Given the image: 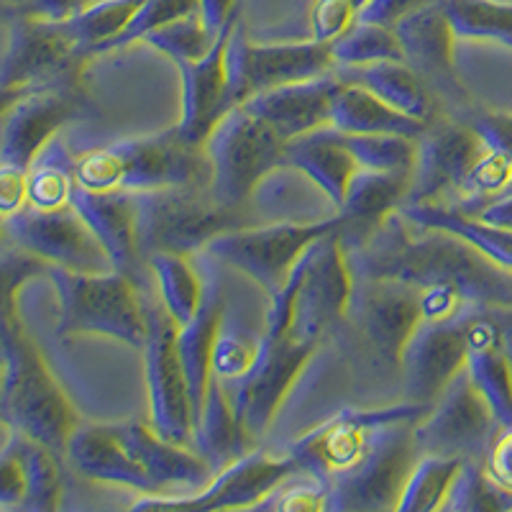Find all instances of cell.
Listing matches in <instances>:
<instances>
[{
  "instance_id": "23",
  "label": "cell",
  "mask_w": 512,
  "mask_h": 512,
  "mask_svg": "<svg viewBox=\"0 0 512 512\" xmlns=\"http://www.w3.org/2000/svg\"><path fill=\"white\" fill-rule=\"evenodd\" d=\"M70 205L95 233L113 269L126 274L128 280H134L141 290H146L152 272L136 244L134 195L131 192H95L75 185Z\"/></svg>"
},
{
  "instance_id": "61",
  "label": "cell",
  "mask_w": 512,
  "mask_h": 512,
  "mask_svg": "<svg viewBox=\"0 0 512 512\" xmlns=\"http://www.w3.org/2000/svg\"><path fill=\"white\" fill-rule=\"evenodd\" d=\"M505 192H512V185H510V187H507V190H505Z\"/></svg>"
},
{
  "instance_id": "24",
  "label": "cell",
  "mask_w": 512,
  "mask_h": 512,
  "mask_svg": "<svg viewBox=\"0 0 512 512\" xmlns=\"http://www.w3.org/2000/svg\"><path fill=\"white\" fill-rule=\"evenodd\" d=\"M395 34L400 39L402 59L428 82V88L438 98H451L459 103L464 90L454 75V31L443 13L441 0L418 8L395 24Z\"/></svg>"
},
{
  "instance_id": "43",
  "label": "cell",
  "mask_w": 512,
  "mask_h": 512,
  "mask_svg": "<svg viewBox=\"0 0 512 512\" xmlns=\"http://www.w3.org/2000/svg\"><path fill=\"white\" fill-rule=\"evenodd\" d=\"M49 264L29 251L11 246L0 254V344L21 326L16 313L18 290L39 274H49Z\"/></svg>"
},
{
  "instance_id": "39",
  "label": "cell",
  "mask_w": 512,
  "mask_h": 512,
  "mask_svg": "<svg viewBox=\"0 0 512 512\" xmlns=\"http://www.w3.org/2000/svg\"><path fill=\"white\" fill-rule=\"evenodd\" d=\"M16 446L26 474V500L24 510L49 512L57 510L62 500V466L59 454L52 448L41 446L31 438L16 433Z\"/></svg>"
},
{
  "instance_id": "49",
  "label": "cell",
  "mask_w": 512,
  "mask_h": 512,
  "mask_svg": "<svg viewBox=\"0 0 512 512\" xmlns=\"http://www.w3.org/2000/svg\"><path fill=\"white\" fill-rule=\"evenodd\" d=\"M26 500V474L24 461L18 454L16 433L8 448L0 451V507H24Z\"/></svg>"
},
{
  "instance_id": "42",
  "label": "cell",
  "mask_w": 512,
  "mask_h": 512,
  "mask_svg": "<svg viewBox=\"0 0 512 512\" xmlns=\"http://www.w3.org/2000/svg\"><path fill=\"white\" fill-rule=\"evenodd\" d=\"M331 54L336 67H361V64L402 59V47L392 26L369 24L356 18V24L341 39L333 41Z\"/></svg>"
},
{
  "instance_id": "40",
  "label": "cell",
  "mask_w": 512,
  "mask_h": 512,
  "mask_svg": "<svg viewBox=\"0 0 512 512\" xmlns=\"http://www.w3.org/2000/svg\"><path fill=\"white\" fill-rule=\"evenodd\" d=\"M264 331L256 336L249 328H244L239 320L228 318L223 310L221 328H218L213 356H210V374L223 384L239 382L251 367H254L259 349H262Z\"/></svg>"
},
{
  "instance_id": "44",
  "label": "cell",
  "mask_w": 512,
  "mask_h": 512,
  "mask_svg": "<svg viewBox=\"0 0 512 512\" xmlns=\"http://www.w3.org/2000/svg\"><path fill=\"white\" fill-rule=\"evenodd\" d=\"M512 507V495L497 487L489 474L484 472V464L477 459H464L459 474L454 477L448 495L443 500L441 510H502Z\"/></svg>"
},
{
  "instance_id": "18",
  "label": "cell",
  "mask_w": 512,
  "mask_h": 512,
  "mask_svg": "<svg viewBox=\"0 0 512 512\" xmlns=\"http://www.w3.org/2000/svg\"><path fill=\"white\" fill-rule=\"evenodd\" d=\"M344 323L384 367L400 369V354L420 323V290L392 280H354Z\"/></svg>"
},
{
  "instance_id": "55",
  "label": "cell",
  "mask_w": 512,
  "mask_h": 512,
  "mask_svg": "<svg viewBox=\"0 0 512 512\" xmlns=\"http://www.w3.org/2000/svg\"><path fill=\"white\" fill-rule=\"evenodd\" d=\"M200 16L213 34L228 24V18L239 13V0H198Z\"/></svg>"
},
{
  "instance_id": "3",
  "label": "cell",
  "mask_w": 512,
  "mask_h": 512,
  "mask_svg": "<svg viewBox=\"0 0 512 512\" xmlns=\"http://www.w3.org/2000/svg\"><path fill=\"white\" fill-rule=\"evenodd\" d=\"M0 418L16 433L52 448L59 456H64L67 441L80 423L24 328L3 341Z\"/></svg>"
},
{
  "instance_id": "22",
  "label": "cell",
  "mask_w": 512,
  "mask_h": 512,
  "mask_svg": "<svg viewBox=\"0 0 512 512\" xmlns=\"http://www.w3.org/2000/svg\"><path fill=\"white\" fill-rule=\"evenodd\" d=\"M236 24H239V13L228 18V24L218 31L216 41H213V47H210V52L205 57L175 62L182 80V111L177 131L190 144H205L213 126L228 111L226 49Z\"/></svg>"
},
{
  "instance_id": "53",
  "label": "cell",
  "mask_w": 512,
  "mask_h": 512,
  "mask_svg": "<svg viewBox=\"0 0 512 512\" xmlns=\"http://www.w3.org/2000/svg\"><path fill=\"white\" fill-rule=\"evenodd\" d=\"M433 0H369L367 6L359 11V21H369V24L392 26L400 24L402 18L415 13L418 8L428 6Z\"/></svg>"
},
{
  "instance_id": "32",
  "label": "cell",
  "mask_w": 512,
  "mask_h": 512,
  "mask_svg": "<svg viewBox=\"0 0 512 512\" xmlns=\"http://www.w3.org/2000/svg\"><path fill=\"white\" fill-rule=\"evenodd\" d=\"M251 438L241 428L239 418L233 413L231 397L226 392V384L210 377L208 390H205L203 408L192 423L190 446L213 466V472H221L223 466L251 451Z\"/></svg>"
},
{
  "instance_id": "38",
  "label": "cell",
  "mask_w": 512,
  "mask_h": 512,
  "mask_svg": "<svg viewBox=\"0 0 512 512\" xmlns=\"http://www.w3.org/2000/svg\"><path fill=\"white\" fill-rule=\"evenodd\" d=\"M464 459L456 456H433L420 454L415 461L408 482L402 487V495L397 500L395 510L400 512H431L441 510L443 500L448 495V487L459 474Z\"/></svg>"
},
{
  "instance_id": "26",
  "label": "cell",
  "mask_w": 512,
  "mask_h": 512,
  "mask_svg": "<svg viewBox=\"0 0 512 512\" xmlns=\"http://www.w3.org/2000/svg\"><path fill=\"white\" fill-rule=\"evenodd\" d=\"M113 428L128 454L149 474L157 492H167V487H185L187 492H198L216 474L195 448L167 441L152 425L121 423Z\"/></svg>"
},
{
  "instance_id": "5",
  "label": "cell",
  "mask_w": 512,
  "mask_h": 512,
  "mask_svg": "<svg viewBox=\"0 0 512 512\" xmlns=\"http://www.w3.org/2000/svg\"><path fill=\"white\" fill-rule=\"evenodd\" d=\"M131 195L136 244L144 262L152 254L190 256L205 249V244L218 233L246 226L241 208L218 203L210 195V187L175 185Z\"/></svg>"
},
{
  "instance_id": "37",
  "label": "cell",
  "mask_w": 512,
  "mask_h": 512,
  "mask_svg": "<svg viewBox=\"0 0 512 512\" xmlns=\"http://www.w3.org/2000/svg\"><path fill=\"white\" fill-rule=\"evenodd\" d=\"M456 39H495L512 47V3L505 0H441Z\"/></svg>"
},
{
  "instance_id": "27",
  "label": "cell",
  "mask_w": 512,
  "mask_h": 512,
  "mask_svg": "<svg viewBox=\"0 0 512 512\" xmlns=\"http://www.w3.org/2000/svg\"><path fill=\"white\" fill-rule=\"evenodd\" d=\"M410 190V175L405 172H372L356 169L346 187V198L336 210L338 233L346 249L364 244V241L405 203Z\"/></svg>"
},
{
  "instance_id": "19",
  "label": "cell",
  "mask_w": 512,
  "mask_h": 512,
  "mask_svg": "<svg viewBox=\"0 0 512 512\" xmlns=\"http://www.w3.org/2000/svg\"><path fill=\"white\" fill-rule=\"evenodd\" d=\"M75 82L18 93L0 116V164L26 169L64 123L85 113Z\"/></svg>"
},
{
  "instance_id": "36",
  "label": "cell",
  "mask_w": 512,
  "mask_h": 512,
  "mask_svg": "<svg viewBox=\"0 0 512 512\" xmlns=\"http://www.w3.org/2000/svg\"><path fill=\"white\" fill-rule=\"evenodd\" d=\"M141 0H95L85 11L67 18L64 24L70 29L72 39L85 57L103 54L113 44L118 34L126 29Z\"/></svg>"
},
{
  "instance_id": "48",
  "label": "cell",
  "mask_w": 512,
  "mask_h": 512,
  "mask_svg": "<svg viewBox=\"0 0 512 512\" xmlns=\"http://www.w3.org/2000/svg\"><path fill=\"white\" fill-rule=\"evenodd\" d=\"M359 18L354 0H315L310 13V39L320 44H333L346 34Z\"/></svg>"
},
{
  "instance_id": "2",
  "label": "cell",
  "mask_w": 512,
  "mask_h": 512,
  "mask_svg": "<svg viewBox=\"0 0 512 512\" xmlns=\"http://www.w3.org/2000/svg\"><path fill=\"white\" fill-rule=\"evenodd\" d=\"M213 167L203 144H190L169 128L152 136L123 139L90 149L75 159V180L95 192H146L159 187H210Z\"/></svg>"
},
{
  "instance_id": "21",
  "label": "cell",
  "mask_w": 512,
  "mask_h": 512,
  "mask_svg": "<svg viewBox=\"0 0 512 512\" xmlns=\"http://www.w3.org/2000/svg\"><path fill=\"white\" fill-rule=\"evenodd\" d=\"M466 310L448 320H420L415 326L413 336L408 338L400 354L405 402L433 405L451 379L466 367Z\"/></svg>"
},
{
  "instance_id": "59",
  "label": "cell",
  "mask_w": 512,
  "mask_h": 512,
  "mask_svg": "<svg viewBox=\"0 0 512 512\" xmlns=\"http://www.w3.org/2000/svg\"><path fill=\"white\" fill-rule=\"evenodd\" d=\"M354 3H356V8H359V11H361V8H364V6H367V3H369V0H354Z\"/></svg>"
},
{
  "instance_id": "56",
  "label": "cell",
  "mask_w": 512,
  "mask_h": 512,
  "mask_svg": "<svg viewBox=\"0 0 512 512\" xmlns=\"http://www.w3.org/2000/svg\"><path fill=\"white\" fill-rule=\"evenodd\" d=\"M489 313H492L497 328H500L502 349H505L507 359L512 364V305H489Z\"/></svg>"
},
{
  "instance_id": "46",
  "label": "cell",
  "mask_w": 512,
  "mask_h": 512,
  "mask_svg": "<svg viewBox=\"0 0 512 512\" xmlns=\"http://www.w3.org/2000/svg\"><path fill=\"white\" fill-rule=\"evenodd\" d=\"M198 11H200L198 0H141V6L136 8V13L131 16L126 29L113 39L108 52H113V49H126L128 44L144 41L146 34H152V31L172 24V21H177V18L190 16V13H198Z\"/></svg>"
},
{
  "instance_id": "35",
  "label": "cell",
  "mask_w": 512,
  "mask_h": 512,
  "mask_svg": "<svg viewBox=\"0 0 512 512\" xmlns=\"http://www.w3.org/2000/svg\"><path fill=\"white\" fill-rule=\"evenodd\" d=\"M152 280L157 285L159 300L167 313L175 318L177 326L187 323L198 313L203 300V280L190 267L187 256L180 254H152L146 259Z\"/></svg>"
},
{
  "instance_id": "11",
  "label": "cell",
  "mask_w": 512,
  "mask_h": 512,
  "mask_svg": "<svg viewBox=\"0 0 512 512\" xmlns=\"http://www.w3.org/2000/svg\"><path fill=\"white\" fill-rule=\"evenodd\" d=\"M415 423L382 425L369 454L349 474L328 484L326 510H395L420 451Z\"/></svg>"
},
{
  "instance_id": "12",
  "label": "cell",
  "mask_w": 512,
  "mask_h": 512,
  "mask_svg": "<svg viewBox=\"0 0 512 512\" xmlns=\"http://www.w3.org/2000/svg\"><path fill=\"white\" fill-rule=\"evenodd\" d=\"M149 333L144 344L146 390H149V418L152 428L167 441L190 446L192 441V400L185 369L177 354V323L162 300L146 297Z\"/></svg>"
},
{
  "instance_id": "29",
  "label": "cell",
  "mask_w": 512,
  "mask_h": 512,
  "mask_svg": "<svg viewBox=\"0 0 512 512\" xmlns=\"http://www.w3.org/2000/svg\"><path fill=\"white\" fill-rule=\"evenodd\" d=\"M336 72L341 80L367 88L402 116L423 123L438 118V95L405 59H387V62L361 64V67H336Z\"/></svg>"
},
{
  "instance_id": "30",
  "label": "cell",
  "mask_w": 512,
  "mask_h": 512,
  "mask_svg": "<svg viewBox=\"0 0 512 512\" xmlns=\"http://www.w3.org/2000/svg\"><path fill=\"white\" fill-rule=\"evenodd\" d=\"M282 164L303 172L326 195L328 203L333 205V213L344 203L346 187H349L351 177L359 169L356 159L341 144L333 126L318 128L313 134L287 141L285 162Z\"/></svg>"
},
{
  "instance_id": "16",
  "label": "cell",
  "mask_w": 512,
  "mask_h": 512,
  "mask_svg": "<svg viewBox=\"0 0 512 512\" xmlns=\"http://www.w3.org/2000/svg\"><path fill=\"white\" fill-rule=\"evenodd\" d=\"M315 349H318V344L295 338L292 333L277 338L264 336L254 367L239 382L226 384L233 390L228 395L233 413H236L241 428L251 441L267 433L274 415L285 402L287 392L292 390V384L297 382V377L308 367V361L313 359Z\"/></svg>"
},
{
  "instance_id": "51",
  "label": "cell",
  "mask_w": 512,
  "mask_h": 512,
  "mask_svg": "<svg viewBox=\"0 0 512 512\" xmlns=\"http://www.w3.org/2000/svg\"><path fill=\"white\" fill-rule=\"evenodd\" d=\"M482 464L489 479L512 495V425H507L500 436L492 438Z\"/></svg>"
},
{
  "instance_id": "15",
  "label": "cell",
  "mask_w": 512,
  "mask_h": 512,
  "mask_svg": "<svg viewBox=\"0 0 512 512\" xmlns=\"http://www.w3.org/2000/svg\"><path fill=\"white\" fill-rule=\"evenodd\" d=\"M85 59L64 21L29 16L18 18L0 57V90L24 93L49 85L75 82Z\"/></svg>"
},
{
  "instance_id": "7",
  "label": "cell",
  "mask_w": 512,
  "mask_h": 512,
  "mask_svg": "<svg viewBox=\"0 0 512 512\" xmlns=\"http://www.w3.org/2000/svg\"><path fill=\"white\" fill-rule=\"evenodd\" d=\"M338 226V218L323 221H280L267 226H239L223 231L205 244V254L246 277L274 295L290 277L297 259L318 236Z\"/></svg>"
},
{
  "instance_id": "47",
  "label": "cell",
  "mask_w": 512,
  "mask_h": 512,
  "mask_svg": "<svg viewBox=\"0 0 512 512\" xmlns=\"http://www.w3.org/2000/svg\"><path fill=\"white\" fill-rule=\"evenodd\" d=\"M328 507V484L310 472H295L272 495L259 505V510L282 512H320Z\"/></svg>"
},
{
  "instance_id": "9",
  "label": "cell",
  "mask_w": 512,
  "mask_h": 512,
  "mask_svg": "<svg viewBox=\"0 0 512 512\" xmlns=\"http://www.w3.org/2000/svg\"><path fill=\"white\" fill-rule=\"evenodd\" d=\"M428 410L431 405H418V402L372 410H344L305 433L303 438H297L287 454L297 461L303 472L315 474L331 484L349 474L369 454L374 436L382 425L418 423Z\"/></svg>"
},
{
  "instance_id": "25",
  "label": "cell",
  "mask_w": 512,
  "mask_h": 512,
  "mask_svg": "<svg viewBox=\"0 0 512 512\" xmlns=\"http://www.w3.org/2000/svg\"><path fill=\"white\" fill-rule=\"evenodd\" d=\"M338 85H341V77L333 70L313 80L290 82V85L256 93L241 105L267 121L282 141H292L313 134L318 128L331 126V105Z\"/></svg>"
},
{
  "instance_id": "10",
  "label": "cell",
  "mask_w": 512,
  "mask_h": 512,
  "mask_svg": "<svg viewBox=\"0 0 512 512\" xmlns=\"http://www.w3.org/2000/svg\"><path fill=\"white\" fill-rule=\"evenodd\" d=\"M300 285L295 295L290 333L303 341L320 344L349 313L354 274L349 267L338 226L313 241L300 256Z\"/></svg>"
},
{
  "instance_id": "54",
  "label": "cell",
  "mask_w": 512,
  "mask_h": 512,
  "mask_svg": "<svg viewBox=\"0 0 512 512\" xmlns=\"http://www.w3.org/2000/svg\"><path fill=\"white\" fill-rule=\"evenodd\" d=\"M95 3V0H31L26 6L29 16L49 18V21H67V18L77 16L80 11Z\"/></svg>"
},
{
  "instance_id": "31",
  "label": "cell",
  "mask_w": 512,
  "mask_h": 512,
  "mask_svg": "<svg viewBox=\"0 0 512 512\" xmlns=\"http://www.w3.org/2000/svg\"><path fill=\"white\" fill-rule=\"evenodd\" d=\"M203 285V300H200L198 313L177 328V354H180L187 387H190L192 423L203 408L205 390H208V382L213 377L210 374V356H213V344H216L223 310H226L221 282L213 280L203 282Z\"/></svg>"
},
{
  "instance_id": "1",
  "label": "cell",
  "mask_w": 512,
  "mask_h": 512,
  "mask_svg": "<svg viewBox=\"0 0 512 512\" xmlns=\"http://www.w3.org/2000/svg\"><path fill=\"white\" fill-rule=\"evenodd\" d=\"M346 256L354 280H392L415 290L448 287L466 303L512 305V269L454 233L415 226L400 210L384 218L364 244L346 249Z\"/></svg>"
},
{
  "instance_id": "6",
  "label": "cell",
  "mask_w": 512,
  "mask_h": 512,
  "mask_svg": "<svg viewBox=\"0 0 512 512\" xmlns=\"http://www.w3.org/2000/svg\"><path fill=\"white\" fill-rule=\"evenodd\" d=\"M285 144L246 105L223 113L203 144L213 167L210 195L228 208H244L254 198L256 187L282 167Z\"/></svg>"
},
{
  "instance_id": "20",
  "label": "cell",
  "mask_w": 512,
  "mask_h": 512,
  "mask_svg": "<svg viewBox=\"0 0 512 512\" xmlns=\"http://www.w3.org/2000/svg\"><path fill=\"white\" fill-rule=\"evenodd\" d=\"M415 164L405 203H441L443 195L461 190L466 175L487 152L482 136L469 123L438 116L415 139Z\"/></svg>"
},
{
  "instance_id": "28",
  "label": "cell",
  "mask_w": 512,
  "mask_h": 512,
  "mask_svg": "<svg viewBox=\"0 0 512 512\" xmlns=\"http://www.w3.org/2000/svg\"><path fill=\"white\" fill-rule=\"evenodd\" d=\"M64 459L77 474L93 482L118 484V487L136 489L141 495L157 492L149 474L126 451L113 425L77 423L64 448Z\"/></svg>"
},
{
  "instance_id": "45",
  "label": "cell",
  "mask_w": 512,
  "mask_h": 512,
  "mask_svg": "<svg viewBox=\"0 0 512 512\" xmlns=\"http://www.w3.org/2000/svg\"><path fill=\"white\" fill-rule=\"evenodd\" d=\"M218 34L205 26L203 16L198 13H190V16H182L172 24L162 26V29L152 31V34L144 36V44H149L157 52L167 54L169 59L182 62V59H200L210 52L213 41Z\"/></svg>"
},
{
  "instance_id": "57",
  "label": "cell",
  "mask_w": 512,
  "mask_h": 512,
  "mask_svg": "<svg viewBox=\"0 0 512 512\" xmlns=\"http://www.w3.org/2000/svg\"><path fill=\"white\" fill-rule=\"evenodd\" d=\"M11 239H8V231H6V218H0V254L3 251L11 249Z\"/></svg>"
},
{
  "instance_id": "50",
  "label": "cell",
  "mask_w": 512,
  "mask_h": 512,
  "mask_svg": "<svg viewBox=\"0 0 512 512\" xmlns=\"http://www.w3.org/2000/svg\"><path fill=\"white\" fill-rule=\"evenodd\" d=\"M469 126L482 136L487 149L502 154L512 164V116H505V113H484V116H474L469 121Z\"/></svg>"
},
{
  "instance_id": "33",
  "label": "cell",
  "mask_w": 512,
  "mask_h": 512,
  "mask_svg": "<svg viewBox=\"0 0 512 512\" xmlns=\"http://www.w3.org/2000/svg\"><path fill=\"white\" fill-rule=\"evenodd\" d=\"M331 126L341 134H397L418 139L428 123L402 116L367 88L341 80L333 95Z\"/></svg>"
},
{
  "instance_id": "58",
  "label": "cell",
  "mask_w": 512,
  "mask_h": 512,
  "mask_svg": "<svg viewBox=\"0 0 512 512\" xmlns=\"http://www.w3.org/2000/svg\"><path fill=\"white\" fill-rule=\"evenodd\" d=\"M6 3H16V6H29V3H31V0H6Z\"/></svg>"
},
{
  "instance_id": "4",
  "label": "cell",
  "mask_w": 512,
  "mask_h": 512,
  "mask_svg": "<svg viewBox=\"0 0 512 512\" xmlns=\"http://www.w3.org/2000/svg\"><path fill=\"white\" fill-rule=\"evenodd\" d=\"M59 295L57 336L116 338L131 349H144L149 320H146V290L126 274L116 272H70L52 267L47 274Z\"/></svg>"
},
{
  "instance_id": "13",
  "label": "cell",
  "mask_w": 512,
  "mask_h": 512,
  "mask_svg": "<svg viewBox=\"0 0 512 512\" xmlns=\"http://www.w3.org/2000/svg\"><path fill=\"white\" fill-rule=\"evenodd\" d=\"M497 425L495 413L464 367L413 425V438L420 454L482 461Z\"/></svg>"
},
{
  "instance_id": "52",
  "label": "cell",
  "mask_w": 512,
  "mask_h": 512,
  "mask_svg": "<svg viewBox=\"0 0 512 512\" xmlns=\"http://www.w3.org/2000/svg\"><path fill=\"white\" fill-rule=\"evenodd\" d=\"M29 172L0 164V218H11L26 205Z\"/></svg>"
},
{
  "instance_id": "60",
  "label": "cell",
  "mask_w": 512,
  "mask_h": 512,
  "mask_svg": "<svg viewBox=\"0 0 512 512\" xmlns=\"http://www.w3.org/2000/svg\"><path fill=\"white\" fill-rule=\"evenodd\" d=\"M0 387H3V359H0Z\"/></svg>"
},
{
  "instance_id": "34",
  "label": "cell",
  "mask_w": 512,
  "mask_h": 512,
  "mask_svg": "<svg viewBox=\"0 0 512 512\" xmlns=\"http://www.w3.org/2000/svg\"><path fill=\"white\" fill-rule=\"evenodd\" d=\"M75 159L70 157L67 146L54 136L29 167V190L26 205L39 210H54L70 205L75 190Z\"/></svg>"
},
{
  "instance_id": "14",
  "label": "cell",
  "mask_w": 512,
  "mask_h": 512,
  "mask_svg": "<svg viewBox=\"0 0 512 512\" xmlns=\"http://www.w3.org/2000/svg\"><path fill=\"white\" fill-rule=\"evenodd\" d=\"M300 472L290 454L269 456L267 451H246L236 461L213 474L208 484L198 492H146L136 500L134 510L162 507V510H251L259 507L274 487H280L287 477Z\"/></svg>"
},
{
  "instance_id": "41",
  "label": "cell",
  "mask_w": 512,
  "mask_h": 512,
  "mask_svg": "<svg viewBox=\"0 0 512 512\" xmlns=\"http://www.w3.org/2000/svg\"><path fill=\"white\" fill-rule=\"evenodd\" d=\"M341 144L349 149L361 169L372 172H405L413 175L415 164V139L397 134H341L336 131Z\"/></svg>"
},
{
  "instance_id": "17",
  "label": "cell",
  "mask_w": 512,
  "mask_h": 512,
  "mask_svg": "<svg viewBox=\"0 0 512 512\" xmlns=\"http://www.w3.org/2000/svg\"><path fill=\"white\" fill-rule=\"evenodd\" d=\"M6 231L13 246L39 256L49 267L88 274L113 269L111 259L100 241L95 239V233L72 205L54 210L24 205L18 213L6 218Z\"/></svg>"
},
{
  "instance_id": "8",
  "label": "cell",
  "mask_w": 512,
  "mask_h": 512,
  "mask_svg": "<svg viewBox=\"0 0 512 512\" xmlns=\"http://www.w3.org/2000/svg\"><path fill=\"white\" fill-rule=\"evenodd\" d=\"M228 85L226 108L246 103L251 95L290 85V82L313 80L336 70L331 44L320 41H269L254 44L246 39L244 29L236 24L226 49Z\"/></svg>"
}]
</instances>
